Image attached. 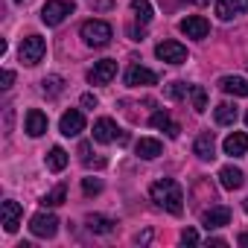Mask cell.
I'll use <instances>...</instances> for the list:
<instances>
[{"label": "cell", "mask_w": 248, "mask_h": 248, "mask_svg": "<svg viewBox=\"0 0 248 248\" xmlns=\"http://www.w3.org/2000/svg\"><path fill=\"white\" fill-rule=\"evenodd\" d=\"M67 152L62 149V146H53L50 149V155H47V170H53V172H62L64 167H67Z\"/></svg>", "instance_id": "obj_24"}, {"label": "cell", "mask_w": 248, "mask_h": 248, "mask_svg": "<svg viewBox=\"0 0 248 248\" xmlns=\"http://www.w3.org/2000/svg\"><path fill=\"white\" fill-rule=\"evenodd\" d=\"M152 239V231H143V233H138V242H149Z\"/></svg>", "instance_id": "obj_36"}, {"label": "cell", "mask_w": 248, "mask_h": 248, "mask_svg": "<svg viewBox=\"0 0 248 248\" xmlns=\"http://www.w3.org/2000/svg\"><path fill=\"white\" fill-rule=\"evenodd\" d=\"M202 225H204L207 231H213V228H225V225H231V207H225V204H216V207H210V210H204V213H202Z\"/></svg>", "instance_id": "obj_11"}, {"label": "cell", "mask_w": 248, "mask_h": 248, "mask_svg": "<svg viewBox=\"0 0 248 248\" xmlns=\"http://www.w3.org/2000/svg\"><path fill=\"white\" fill-rule=\"evenodd\" d=\"M30 231H32L35 236H41V239H50V236H56V231H59V219H56L53 213H35V216L30 219Z\"/></svg>", "instance_id": "obj_7"}, {"label": "cell", "mask_w": 248, "mask_h": 248, "mask_svg": "<svg viewBox=\"0 0 248 248\" xmlns=\"http://www.w3.org/2000/svg\"><path fill=\"white\" fill-rule=\"evenodd\" d=\"M0 216H3V231H6V233H15L18 225H21L24 207H21L18 202H3V207H0Z\"/></svg>", "instance_id": "obj_12"}, {"label": "cell", "mask_w": 248, "mask_h": 248, "mask_svg": "<svg viewBox=\"0 0 248 248\" xmlns=\"http://www.w3.org/2000/svg\"><path fill=\"white\" fill-rule=\"evenodd\" d=\"M184 3H193V6H204L207 0H184Z\"/></svg>", "instance_id": "obj_38"}, {"label": "cell", "mask_w": 248, "mask_h": 248, "mask_svg": "<svg viewBox=\"0 0 248 248\" xmlns=\"http://www.w3.org/2000/svg\"><path fill=\"white\" fill-rule=\"evenodd\" d=\"M79 32H82V41H85L88 47H105V44H111V38H114L111 24H105V21H85Z\"/></svg>", "instance_id": "obj_2"}, {"label": "cell", "mask_w": 248, "mask_h": 248, "mask_svg": "<svg viewBox=\"0 0 248 248\" xmlns=\"http://www.w3.org/2000/svg\"><path fill=\"white\" fill-rule=\"evenodd\" d=\"M132 12H135V18H138L143 27L152 21V3H149V0H132Z\"/></svg>", "instance_id": "obj_26"}, {"label": "cell", "mask_w": 248, "mask_h": 248, "mask_svg": "<svg viewBox=\"0 0 248 248\" xmlns=\"http://www.w3.org/2000/svg\"><path fill=\"white\" fill-rule=\"evenodd\" d=\"M120 129H117V123L111 120V117H99L96 123H93V140L96 143H111V140H117L120 135H117Z\"/></svg>", "instance_id": "obj_13"}, {"label": "cell", "mask_w": 248, "mask_h": 248, "mask_svg": "<svg viewBox=\"0 0 248 248\" xmlns=\"http://www.w3.org/2000/svg\"><path fill=\"white\" fill-rule=\"evenodd\" d=\"M219 88L225 93H233V96H248V79H242V76H222Z\"/></svg>", "instance_id": "obj_20"}, {"label": "cell", "mask_w": 248, "mask_h": 248, "mask_svg": "<svg viewBox=\"0 0 248 248\" xmlns=\"http://www.w3.org/2000/svg\"><path fill=\"white\" fill-rule=\"evenodd\" d=\"M111 6H114V0H93V9H99V12H105Z\"/></svg>", "instance_id": "obj_33"}, {"label": "cell", "mask_w": 248, "mask_h": 248, "mask_svg": "<svg viewBox=\"0 0 248 248\" xmlns=\"http://www.w3.org/2000/svg\"><path fill=\"white\" fill-rule=\"evenodd\" d=\"M135 152H138L143 161H155V158L164 152V146H161V140H155V138H140L138 146H135Z\"/></svg>", "instance_id": "obj_19"}, {"label": "cell", "mask_w": 248, "mask_h": 248, "mask_svg": "<svg viewBox=\"0 0 248 248\" xmlns=\"http://www.w3.org/2000/svg\"><path fill=\"white\" fill-rule=\"evenodd\" d=\"M85 225H88V231H93V233H111L114 231V219H108V216H99V213H91L88 219H85Z\"/></svg>", "instance_id": "obj_23"}, {"label": "cell", "mask_w": 248, "mask_h": 248, "mask_svg": "<svg viewBox=\"0 0 248 248\" xmlns=\"http://www.w3.org/2000/svg\"><path fill=\"white\" fill-rule=\"evenodd\" d=\"M236 242H239V245H242V248H248V231H242V233H239V239H236Z\"/></svg>", "instance_id": "obj_37"}, {"label": "cell", "mask_w": 248, "mask_h": 248, "mask_svg": "<svg viewBox=\"0 0 248 248\" xmlns=\"http://www.w3.org/2000/svg\"><path fill=\"white\" fill-rule=\"evenodd\" d=\"M149 199L158 204V207H164L167 213H181L184 210V190H181V184L178 181H172V178H161V181H155L152 187H149Z\"/></svg>", "instance_id": "obj_1"}, {"label": "cell", "mask_w": 248, "mask_h": 248, "mask_svg": "<svg viewBox=\"0 0 248 248\" xmlns=\"http://www.w3.org/2000/svg\"><path fill=\"white\" fill-rule=\"evenodd\" d=\"M190 99H193V111L202 114V111L207 108V91H204L202 85H193V88H190Z\"/></svg>", "instance_id": "obj_28"}, {"label": "cell", "mask_w": 248, "mask_h": 248, "mask_svg": "<svg viewBox=\"0 0 248 248\" xmlns=\"http://www.w3.org/2000/svg\"><path fill=\"white\" fill-rule=\"evenodd\" d=\"M64 199H67V187L59 184V187H53V190L41 199V204H44V207H59V204H64Z\"/></svg>", "instance_id": "obj_25"}, {"label": "cell", "mask_w": 248, "mask_h": 248, "mask_svg": "<svg viewBox=\"0 0 248 248\" xmlns=\"http://www.w3.org/2000/svg\"><path fill=\"white\" fill-rule=\"evenodd\" d=\"M41 91H44V96H59L64 91V79L62 76H47L41 82Z\"/></svg>", "instance_id": "obj_27"}, {"label": "cell", "mask_w": 248, "mask_h": 248, "mask_svg": "<svg viewBox=\"0 0 248 248\" xmlns=\"http://www.w3.org/2000/svg\"><path fill=\"white\" fill-rule=\"evenodd\" d=\"M149 123H152L155 129H164V132H167L170 138H178V132H181V129H178V123H175V120H172V117H170L167 111H155Z\"/></svg>", "instance_id": "obj_21"}, {"label": "cell", "mask_w": 248, "mask_h": 248, "mask_svg": "<svg viewBox=\"0 0 248 248\" xmlns=\"http://www.w3.org/2000/svg\"><path fill=\"white\" fill-rule=\"evenodd\" d=\"M181 242H199V233H196L193 228H187V231L181 233Z\"/></svg>", "instance_id": "obj_32"}, {"label": "cell", "mask_w": 248, "mask_h": 248, "mask_svg": "<svg viewBox=\"0 0 248 248\" xmlns=\"http://www.w3.org/2000/svg\"><path fill=\"white\" fill-rule=\"evenodd\" d=\"M44 53H47V41L41 38V35H27L24 41H21V50H18V56H21V62L24 64H38L41 59H44Z\"/></svg>", "instance_id": "obj_4"}, {"label": "cell", "mask_w": 248, "mask_h": 248, "mask_svg": "<svg viewBox=\"0 0 248 248\" xmlns=\"http://www.w3.org/2000/svg\"><path fill=\"white\" fill-rule=\"evenodd\" d=\"M222 149H225V155H233V158H242V155L248 152V135H245V132H231V135L225 138V143H222Z\"/></svg>", "instance_id": "obj_16"}, {"label": "cell", "mask_w": 248, "mask_h": 248, "mask_svg": "<svg viewBox=\"0 0 248 248\" xmlns=\"http://www.w3.org/2000/svg\"><path fill=\"white\" fill-rule=\"evenodd\" d=\"M59 132H62L64 138H76V135L85 132V117H82L79 108H70V111L62 114V120H59Z\"/></svg>", "instance_id": "obj_6"}, {"label": "cell", "mask_w": 248, "mask_h": 248, "mask_svg": "<svg viewBox=\"0 0 248 248\" xmlns=\"http://www.w3.org/2000/svg\"><path fill=\"white\" fill-rule=\"evenodd\" d=\"M213 117H216L219 126H233L236 117H239V111H236V105H231V102H219V105L213 108Z\"/></svg>", "instance_id": "obj_22"}, {"label": "cell", "mask_w": 248, "mask_h": 248, "mask_svg": "<svg viewBox=\"0 0 248 248\" xmlns=\"http://www.w3.org/2000/svg\"><path fill=\"white\" fill-rule=\"evenodd\" d=\"M245 126H248V114H245Z\"/></svg>", "instance_id": "obj_40"}, {"label": "cell", "mask_w": 248, "mask_h": 248, "mask_svg": "<svg viewBox=\"0 0 248 248\" xmlns=\"http://www.w3.org/2000/svg\"><path fill=\"white\" fill-rule=\"evenodd\" d=\"M219 184H222L225 190H239V187L245 184V172H242L239 167H222V170H219Z\"/></svg>", "instance_id": "obj_18"}, {"label": "cell", "mask_w": 248, "mask_h": 248, "mask_svg": "<svg viewBox=\"0 0 248 248\" xmlns=\"http://www.w3.org/2000/svg\"><path fill=\"white\" fill-rule=\"evenodd\" d=\"M114 76H117V62H114V59H102V62H96L93 70L88 73V82H91V85H108Z\"/></svg>", "instance_id": "obj_10"}, {"label": "cell", "mask_w": 248, "mask_h": 248, "mask_svg": "<svg viewBox=\"0 0 248 248\" xmlns=\"http://www.w3.org/2000/svg\"><path fill=\"white\" fill-rule=\"evenodd\" d=\"M24 132H27L30 138H41V135L47 132V114H44V111H38V108L27 111V120H24Z\"/></svg>", "instance_id": "obj_14"}, {"label": "cell", "mask_w": 248, "mask_h": 248, "mask_svg": "<svg viewBox=\"0 0 248 248\" xmlns=\"http://www.w3.org/2000/svg\"><path fill=\"white\" fill-rule=\"evenodd\" d=\"M155 56L161 62H167V64H184L187 62V47L178 44V41H161L155 47Z\"/></svg>", "instance_id": "obj_5"}, {"label": "cell", "mask_w": 248, "mask_h": 248, "mask_svg": "<svg viewBox=\"0 0 248 248\" xmlns=\"http://www.w3.org/2000/svg\"><path fill=\"white\" fill-rule=\"evenodd\" d=\"M12 82H15V73H12V70H3V79H0V88H3V91H9V88H12Z\"/></svg>", "instance_id": "obj_31"}, {"label": "cell", "mask_w": 248, "mask_h": 248, "mask_svg": "<svg viewBox=\"0 0 248 248\" xmlns=\"http://www.w3.org/2000/svg\"><path fill=\"white\" fill-rule=\"evenodd\" d=\"M242 210H245V213H248V199H245V202H242Z\"/></svg>", "instance_id": "obj_39"}, {"label": "cell", "mask_w": 248, "mask_h": 248, "mask_svg": "<svg viewBox=\"0 0 248 248\" xmlns=\"http://www.w3.org/2000/svg\"><path fill=\"white\" fill-rule=\"evenodd\" d=\"M196 155L202 158V161H213L216 158V138H213V132H202L199 138H196Z\"/></svg>", "instance_id": "obj_17"}, {"label": "cell", "mask_w": 248, "mask_h": 248, "mask_svg": "<svg viewBox=\"0 0 248 248\" xmlns=\"http://www.w3.org/2000/svg\"><path fill=\"white\" fill-rule=\"evenodd\" d=\"M248 12V0H216V15L219 21H231L236 15Z\"/></svg>", "instance_id": "obj_15"}, {"label": "cell", "mask_w": 248, "mask_h": 248, "mask_svg": "<svg viewBox=\"0 0 248 248\" xmlns=\"http://www.w3.org/2000/svg\"><path fill=\"white\" fill-rule=\"evenodd\" d=\"M73 3L70 0H47V3L41 6V21L47 24V27H59L67 15H73Z\"/></svg>", "instance_id": "obj_3"}, {"label": "cell", "mask_w": 248, "mask_h": 248, "mask_svg": "<svg viewBox=\"0 0 248 248\" xmlns=\"http://www.w3.org/2000/svg\"><path fill=\"white\" fill-rule=\"evenodd\" d=\"M82 105H85V108H96V96H93V93H85V96H82Z\"/></svg>", "instance_id": "obj_34"}, {"label": "cell", "mask_w": 248, "mask_h": 248, "mask_svg": "<svg viewBox=\"0 0 248 248\" xmlns=\"http://www.w3.org/2000/svg\"><path fill=\"white\" fill-rule=\"evenodd\" d=\"M190 88H193V85H187V82H172V85L167 88V96H170V99H184V96H190Z\"/></svg>", "instance_id": "obj_29"}, {"label": "cell", "mask_w": 248, "mask_h": 248, "mask_svg": "<svg viewBox=\"0 0 248 248\" xmlns=\"http://www.w3.org/2000/svg\"><path fill=\"white\" fill-rule=\"evenodd\" d=\"M79 155H82V161H91V143H82L79 146Z\"/></svg>", "instance_id": "obj_35"}, {"label": "cell", "mask_w": 248, "mask_h": 248, "mask_svg": "<svg viewBox=\"0 0 248 248\" xmlns=\"http://www.w3.org/2000/svg\"><path fill=\"white\" fill-rule=\"evenodd\" d=\"M155 82H158V73L143 67V64H132L126 70V85L129 88H146V85H155Z\"/></svg>", "instance_id": "obj_9"}, {"label": "cell", "mask_w": 248, "mask_h": 248, "mask_svg": "<svg viewBox=\"0 0 248 248\" xmlns=\"http://www.w3.org/2000/svg\"><path fill=\"white\" fill-rule=\"evenodd\" d=\"M178 30H181L187 38H196V41H202V38H207V32H210V24H207L202 15H187V18L178 24Z\"/></svg>", "instance_id": "obj_8"}, {"label": "cell", "mask_w": 248, "mask_h": 248, "mask_svg": "<svg viewBox=\"0 0 248 248\" xmlns=\"http://www.w3.org/2000/svg\"><path fill=\"white\" fill-rule=\"evenodd\" d=\"M82 190H85V196H99L102 193V181L99 178H85L82 181Z\"/></svg>", "instance_id": "obj_30"}, {"label": "cell", "mask_w": 248, "mask_h": 248, "mask_svg": "<svg viewBox=\"0 0 248 248\" xmlns=\"http://www.w3.org/2000/svg\"><path fill=\"white\" fill-rule=\"evenodd\" d=\"M18 3H21V0H18Z\"/></svg>", "instance_id": "obj_41"}]
</instances>
